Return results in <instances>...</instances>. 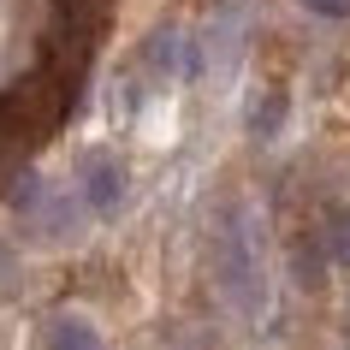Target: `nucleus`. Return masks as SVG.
<instances>
[{
  "label": "nucleus",
  "mask_w": 350,
  "mask_h": 350,
  "mask_svg": "<svg viewBox=\"0 0 350 350\" xmlns=\"http://www.w3.org/2000/svg\"><path fill=\"white\" fill-rule=\"evenodd\" d=\"M220 285H226V297H232L238 309L256 314V303H261V261H256V232H250L243 214H232V220L220 226Z\"/></svg>",
  "instance_id": "1"
},
{
  "label": "nucleus",
  "mask_w": 350,
  "mask_h": 350,
  "mask_svg": "<svg viewBox=\"0 0 350 350\" xmlns=\"http://www.w3.org/2000/svg\"><path fill=\"white\" fill-rule=\"evenodd\" d=\"M77 202L90 208V214H119V202H125V166L113 161V154H83V166H77Z\"/></svg>",
  "instance_id": "2"
},
{
  "label": "nucleus",
  "mask_w": 350,
  "mask_h": 350,
  "mask_svg": "<svg viewBox=\"0 0 350 350\" xmlns=\"http://www.w3.org/2000/svg\"><path fill=\"white\" fill-rule=\"evenodd\" d=\"M148 66L161 77H196L202 72V42H190V30H154L148 36Z\"/></svg>",
  "instance_id": "3"
},
{
  "label": "nucleus",
  "mask_w": 350,
  "mask_h": 350,
  "mask_svg": "<svg viewBox=\"0 0 350 350\" xmlns=\"http://www.w3.org/2000/svg\"><path fill=\"white\" fill-rule=\"evenodd\" d=\"M48 350H101V338L83 314H54L48 321Z\"/></svg>",
  "instance_id": "4"
},
{
  "label": "nucleus",
  "mask_w": 350,
  "mask_h": 350,
  "mask_svg": "<svg viewBox=\"0 0 350 350\" xmlns=\"http://www.w3.org/2000/svg\"><path fill=\"white\" fill-rule=\"evenodd\" d=\"M327 256L350 267V208H338V214L327 220Z\"/></svg>",
  "instance_id": "5"
},
{
  "label": "nucleus",
  "mask_w": 350,
  "mask_h": 350,
  "mask_svg": "<svg viewBox=\"0 0 350 350\" xmlns=\"http://www.w3.org/2000/svg\"><path fill=\"white\" fill-rule=\"evenodd\" d=\"M279 119H285V101H279V95H267V101L256 107V119H250V131H256V137H267Z\"/></svg>",
  "instance_id": "6"
},
{
  "label": "nucleus",
  "mask_w": 350,
  "mask_h": 350,
  "mask_svg": "<svg viewBox=\"0 0 350 350\" xmlns=\"http://www.w3.org/2000/svg\"><path fill=\"white\" fill-rule=\"evenodd\" d=\"M303 12H314V18H350V0H303Z\"/></svg>",
  "instance_id": "7"
}]
</instances>
